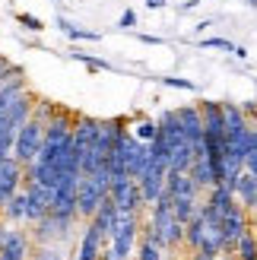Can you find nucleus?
Listing matches in <instances>:
<instances>
[{
    "label": "nucleus",
    "instance_id": "nucleus-1",
    "mask_svg": "<svg viewBox=\"0 0 257 260\" xmlns=\"http://www.w3.org/2000/svg\"><path fill=\"white\" fill-rule=\"evenodd\" d=\"M108 190H111L108 168H95L92 175H80V184H76V216H80V222H89L95 216L102 200L108 197Z\"/></svg>",
    "mask_w": 257,
    "mask_h": 260
},
{
    "label": "nucleus",
    "instance_id": "nucleus-2",
    "mask_svg": "<svg viewBox=\"0 0 257 260\" xmlns=\"http://www.w3.org/2000/svg\"><path fill=\"white\" fill-rule=\"evenodd\" d=\"M76 222L80 219H67V216H42L35 225H29V235L35 244H67L76 235Z\"/></svg>",
    "mask_w": 257,
    "mask_h": 260
},
{
    "label": "nucleus",
    "instance_id": "nucleus-3",
    "mask_svg": "<svg viewBox=\"0 0 257 260\" xmlns=\"http://www.w3.org/2000/svg\"><path fill=\"white\" fill-rule=\"evenodd\" d=\"M42 140H45V121L32 114V118L16 130V140H13V155H16L22 165H32L35 155L42 152Z\"/></svg>",
    "mask_w": 257,
    "mask_h": 260
},
{
    "label": "nucleus",
    "instance_id": "nucleus-4",
    "mask_svg": "<svg viewBox=\"0 0 257 260\" xmlns=\"http://www.w3.org/2000/svg\"><path fill=\"white\" fill-rule=\"evenodd\" d=\"M35 241L25 225H7L4 241H0V260H32Z\"/></svg>",
    "mask_w": 257,
    "mask_h": 260
},
{
    "label": "nucleus",
    "instance_id": "nucleus-5",
    "mask_svg": "<svg viewBox=\"0 0 257 260\" xmlns=\"http://www.w3.org/2000/svg\"><path fill=\"white\" fill-rule=\"evenodd\" d=\"M22 190H25V229H29L42 216H48V210H51V193H54V190H51L48 184H38V181H25Z\"/></svg>",
    "mask_w": 257,
    "mask_h": 260
},
{
    "label": "nucleus",
    "instance_id": "nucleus-6",
    "mask_svg": "<svg viewBox=\"0 0 257 260\" xmlns=\"http://www.w3.org/2000/svg\"><path fill=\"white\" fill-rule=\"evenodd\" d=\"M108 197L114 200V206H118L121 213H143V193H140V184L134 178H118L111 181V190Z\"/></svg>",
    "mask_w": 257,
    "mask_h": 260
},
{
    "label": "nucleus",
    "instance_id": "nucleus-7",
    "mask_svg": "<svg viewBox=\"0 0 257 260\" xmlns=\"http://www.w3.org/2000/svg\"><path fill=\"white\" fill-rule=\"evenodd\" d=\"M22 184H25V165L16 159V155L0 159V206H4L16 190H22Z\"/></svg>",
    "mask_w": 257,
    "mask_h": 260
},
{
    "label": "nucleus",
    "instance_id": "nucleus-8",
    "mask_svg": "<svg viewBox=\"0 0 257 260\" xmlns=\"http://www.w3.org/2000/svg\"><path fill=\"white\" fill-rule=\"evenodd\" d=\"M251 229V216H248V210L245 206H232L229 213H222V238H226V251L232 254V248H235V241L245 235V232Z\"/></svg>",
    "mask_w": 257,
    "mask_h": 260
},
{
    "label": "nucleus",
    "instance_id": "nucleus-9",
    "mask_svg": "<svg viewBox=\"0 0 257 260\" xmlns=\"http://www.w3.org/2000/svg\"><path fill=\"white\" fill-rule=\"evenodd\" d=\"M178 114V124H181V134L194 143V149L203 152V114H200V105H181L175 108Z\"/></svg>",
    "mask_w": 257,
    "mask_h": 260
},
{
    "label": "nucleus",
    "instance_id": "nucleus-10",
    "mask_svg": "<svg viewBox=\"0 0 257 260\" xmlns=\"http://www.w3.org/2000/svg\"><path fill=\"white\" fill-rule=\"evenodd\" d=\"M95 137H99V118L76 114L73 118V149H76V155H80V162H83V155L95 146Z\"/></svg>",
    "mask_w": 257,
    "mask_h": 260
},
{
    "label": "nucleus",
    "instance_id": "nucleus-11",
    "mask_svg": "<svg viewBox=\"0 0 257 260\" xmlns=\"http://www.w3.org/2000/svg\"><path fill=\"white\" fill-rule=\"evenodd\" d=\"M102 248H105V238H102V232H99L92 222H83V229H80V238H76L73 260H99Z\"/></svg>",
    "mask_w": 257,
    "mask_h": 260
},
{
    "label": "nucleus",
    "instance_id": "nucleus-12",
    "mask_svg": "<svg viewBox=\"0 0 257 260\" xmlns=\"http://www.w3.org/2000/svg\"><path fill=\"white\" fill-rule=\"evenodd\" d=\"M232 193H235V200H238V203H241V206H245V210L251 213L254 206H257V175L245 168V172L238 175V181H235Z\"/></svg>",
    "mask_w": 257,
    "mask_h": 260
},
{
    "label": "nucleus",
    "instance_id": "nucleus-13",
    "mask_svg": "<svg viewBox=\"0 0 257 260\" xmlns=\"http://www.w3.org/2000/svg\"><path fill=\"white\" fill-rule=\"evenodd\" d=\"M194 155H197V149H194V143L187 137L172 143L169 146V172H187L190 162H194Z\"/></svg>",
    "mask_w": 257,
    "mask_h": 260
},
{
    "label": "nucleus",
    "instance_id": "nucleus-14",
    "mask_svg": "<svg viewBox=\"0 0 257 260\" xmlns=\"http://www.w3.org/2000/svg\"><path fill=\"white\" fill-rule=\"evenodd\" d=\"M187 175L194 178V184H197L200 190H210V187L216 184V178H213V165H210V155H207V152H197V155H194V162H190Z\"/></svg>",
    "mask_w": 257,
    "mask_h": 260
},
{
    "label": "nucleus",
    "instance_id": "nucleus-15",
    "mask_svg": "<svg viewBox=\"0 0 257 260\" xmlns=\"http://www.w3.org/2000/svg\"><path fill=\"white\" fill-rule=\"evenodd\" d=\"M0 219H4L7 225H25V190H16L0 206Z\"/></svg>",
    "mask_w": 257,
    "mask_h": 260
},
{
    "label": "nucleus",
    "instance_id": "nucleus-16",
    "mask_svg": "<svg viewBox=\"0 0 257 260\" xmlns=\"http://www.w3.org/2000/svg\"><path fill=\"white\" fill-rule=\"evenodd\" d=\"M203 200H207L213 210H219V213H229L232 206H238L232 187H226V184H213V187L207 190V197H203Z\"/></svg>",
    "mask_w": 257,
    "mask_h": 260
},
{
    "label": "nucleus",
    "instance_id": "nucleus-17",
    "mask_svg": "<svg viewBox=\"0 0 257 260\" xmlns=\"http://www.w3.org/2000/svg\"><path fill=\"white\" fill-rule=\"evenodd\" d=\"M203 235H207V222H203V216L197 210V216L184 222V248L187 251H200L203 248Z\"/></svg>",
    "mask_w": 257,
    "mask_h": 260
},
{
    "label": "nucleus",
    "instance_id": "nucleus-18",
    "mask_svg": "<svg viewBox=\"0 0 257 260\" xmlns=\"http://www.w3.org/2000/svg\"><path fill=\"white\" fill-rule=\"evenodd\" d=\"M232 257L235 260H257V232H245L238 241H235V248H232Z\"/></svg>",
    "mask_w": 257,
    "mask_h": 260
},
{
    "label": "nucleus",
    "instance_id": "nucleus-19",
    "mask_svg": "<svg viewBox=\"0 0 257 260\" xmlns=\"http://www.w3.org/2000/svg\"><path fill=\"white\" fill-rule=\"evenodd\" d=\"M134 260H165V248H162V244H156V241H152V238H146V235H140Z\"/></svg>",
    "mask_w": 257,
    "mask_h": 260
},
{
    "label": "nucleus",
    "instance_id": "nucleus-20",
    "mask_svg": "<svg viewBox=\"0 0 257 260\" xmlns=\"http://www.w3.org/2000/svg\"><path fill=\"white\" fill-rule=\"evenodd\" d=\"M127 130H131L140 143H152V140H156V134H159V124L149 121V118H137L134 127H127Z\"/></svg>",
    "mask_w": 257,
    "mask_h": 260
},
{
    "label": "nucleus",
    "instance_id": "nucleus-21",
    "mask_svg": "<svg viewBox=\"0 0 257 260\" xmlns=\"http://www.w3.org/2000/svg\"><path fill=\"white\" fill-rule=\"evenodd\" d=\"M32 260H67L63 257V244H35Z\"/></svg>",
    "mask_w": 257,
    "mask_h": 260
},
{
    "label": "nucleus",
    "instance_id": "nucleus-22",
    "mask_svg": "<svg viewBox=\"0 0 257 260\" xmlns=\"http://www.w3.org/2000/svg\"><path fill=\"white\" fill-rule=\"evenodd\" d=\"M60 25V32L63 35H70L73 42H99V32H86V29H76V25H70L67 19H57Z\"/></svg>",
    "mask_w": 257,
    "mask_h": 260
},
{
    "label": "nucleus",
    "instance_id": "nucleus-23",
    "mask_svg": "<svg viewBox=\"0 0 257 260\" xmlns=\"http://www.w3.org/2000/svg\"><path fill=\"white\" fill-rule=\"evenodd\" d=\"M245 168L257 175V124L251 127V146H248V155H245Z\"/></svg>",
    "mask_w": 257,
    "mask_h": 260
},
{
    "label": "nucleus",
    "instance_id": "nucleus-24",
    "mask_svg": "<svg viewBox=\"0 0 257 260\" xmlns=\"http://www.w3.org/2000/svg\"><path fill=\"white\" fill-rule=\"evenodd\" d=\"M73 60L86 63V67H89V70H95V73L108 70V63H105V60H99V57H89V54H83V51H73Z\"/></svg>",
    "mask_w": 257,
    "mask_h": 260
},
{
    "label": "nucleus",
    "instance_id": "nucleus-25",
    "mask_svg": "<svg viewBox=\"0 0 257 260\" xmlns=\"http://www.w3.org/2000/svg\"><path fill=\"white\" fill-rule=\"evenodd\" d=\"M16 22H22L29 32H42V29H45V25H42V19H38V16H32V13H16Z\"/></svg>",
    "mask_w": 257,
    "mask_h": 260
},
{
    "label": "nucleus",
    "instance_id": "nucleus-26",
    "mask_svg": "<svg viewBox=\"0 0 257 260\" xmlns=\"http://www.w3.org/2000/svg\"><path fill=\"white\" fill-rule=\"evenodd\" d=\"M200 48H213V51H235V45L229 38H203Z\"/></svg>",
    "mask_w": 257,
    "mask_h": 260
},
{
    "label": "nucleus",
    "instance_id": "nucleus-27",
    "mask_svg": "<svg viewBox=\"0 0 257 260\" xmlns=\"http://www.w3.org/2000/svg\"><path fill=\"white\" fill-rule=\"evenodd\" d=\"M162 83H165V86H172V89H184V92H197V86L190 83V80H178V76H165Z\"/></svg>",
    "mask_w": 257,
    "mask_h": 260
},
{
    "label": "nucleus",
    "instance_id": "nucleus-28",
    "mask_svg": "<svg viewBox=\"0 0 257 260\" xmlns=\"http://www.w3.org/2000/svg\"><path fill=\"white\" fill-rule=\"evenodd\" d=\"M134 25H137V13H134V10H124L121 19H118V29H127V32H131Z\"/></svg>",
    "mask_w": 257,
    "mask_h": 260
},
{
    "label": "nucleus",
    "instance_id": "nucleus-29",
    "mask_svg": "<svg viewBox=\"0 0 257 260\" xmlns=\"http://www.w3.org/2000/svg\"><path fill=\"white\" fill-rule=\"evenodd\" d=\"M10 70H13V63H10V60H7L4 54H0V83L7 80V73H10Z\"/></svg>",
    "mask_w": 257,
    "mask_h": 260
},
{
    "label": "nucleus",
    "instance_id": "nucleus-30",
    "mask_svg": "<svg viewBox=\"0 0 257 260\" xmlns=\"http://www.w3.org/2000/svg\"><path fill=\"white\" fill-rule=\"evenodd\" d=\"M187 260H216V254H207V251H190Z\"/></svg>",
    "mask_w": 257,
    "mask_h": 260
},
{
    "label": "nucleus",
    "instance_id": "nucleus-31",
    "mask_svg": "<svg viewBox=\"0 0 257 260\" xmlns=\"http://www.w3.org/2000/svg\"><path fill=\"white\" fill-rule=\"evenodd\" d=\"M165 4H169V0H146V7H149V10H162Z\"/></svg>",
    "mask_w": 257,
    "mask_h": 260
},
{
    "label": "nucleus",
    "instance_id": "nucleus-32",
    "mask_svg": "<svg viewBox=\"0 0 257 260\" xmlns=\"http://www.w3.org/2000/svg\"><path fill=\"white\" fill-rule=\"evenodd\" d=\"M140 42H146V45H159V38H156V35H140Z\"/></svg>",
    "mask_w": 257,
    "mask_h": 260
},
{
    "label": "nucleus",
    "instance_id": "nucleus-33",
    "mask_svg": "<svg viewBox=\"0 0 257 260\" xmlns=\"http://www.w3.org/2000/svg\"><path fill=\"white\" fill-rule=\"evenodd\" d=\"M197 4H200V0H184V4H181V10H194Z\"/></svg>",
    "mask_w": 257,
    "mask_h": 260
},
{
    "label": "nucleus",
    "instance_id": "nucleus-34",
    "mask_svg": "<svg viewBox=\"0 0 257 260\" xmlns=\"http://www.w3.org/2000/svg\"><path fill=\"white\" fill-rule=\"evenodd\" d=\"M216 260H235V257L229 254V251H222V254H216Z\"/></svg>",
    "mask_w": 257,
    "mask_h": 260
},
{
    "label": "nucleus",
    "instance_id": "nucleus-35",
    "mask_svg": "<svg viewBox=\"0 0 257 260\" xmlns=\"http://www.w3.org/2000/svg\"><path fill=\"white\" fill-rule=\"evenodd\" d=\"M4 232H7V222H4V219H0V241H4Z\"/></svg>",
    "mask_w": 257,
    "mask_h": 260
},
{
    "label": "nucleus",
    "instance_id": "nucleus-36",
    "mask_svg": "<svg viewBox=\"0 0 257 260\" xmlns=\"http://www.w3.org/2000/svg\"><path fill=\"white\" fill-rule=\"evenodd\" d=\"M248 7H257V0H248Z\"/></svg>",
    "mask_w": 257,
    "mask_h": 260
},
{
    "label": "nucleus",
    "instance_id": "nucleus-37",
    "mask_svg": "<svg viewBox=\"0 0 257 260\" xmlns=\"http://www.w3.org/2000/svg\"><path fill=\"white\" fill-rule=\"evenodd\" d=\"M251 213H254V216H257V206H254V210H251Z\"/></svg>",
    "mask_w": 257,
    "mask_h": 260
}]
</instances>
